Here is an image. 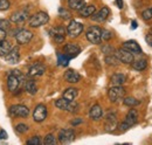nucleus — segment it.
I'll return each instance as SVG.
<instances>
[{"label": "nucleus", "mask_w": 152, "mask_h": 145, "mask_svg": "<svg viewBox=\"0 0 152 145\" xmlns=\"http://www.w3.org/2000/svg\"><path fill=\"white\" fill-rule=\"evenodd\" d=\"M49 21V15L46 13V12H37L35 14H33L29 20H28V26L32 27V28H38L41 27L43 25H46L47 22Z\"/></svg>", "instance_id": "obj_1"}, {"label": "nucleus", "mask_w": 152, "mask_h": 145, "mask_svg": "<svg viewBox=\"0 0 152 145\" xmlns=\"http://www.w3.org/2000/svg\"><path fill=\"white\" fill-rule=\"evenodd\" d=\"M86 36H87V40H88L90 43L98 45V43H101V41H102V28L98 27V26H91V27H89V29L87 31Z\"/></svg>", "instance_id": "obj_2"}, {"label": "nucleus", "mask_w": 152, "mask_h": 145, "mask_svg": "<svg viewBox=\"0 0 152 145\" xmlns=\"http://www.w3.org/2000/svg\"><path fill=\"white\" fill-rule=\"evenodd\" d=\"M55 105H56V108L64 110V111H68V112H76L78 110V104L75 101H68L63 97L55 101Z\"/></svg>", "instance_id": "obj_3"}, {"label": "nucleus", "mask_w": 152, "mask_h": 145, "mask_svg": "<svg viewBox=\"0 0 152 145\" xmlns=\"http://www.w3.org/2000/svg\"><path fill=\"white\" fill-rule=\"evenodd\" d=\"M108 96H109V100L113 103H116V102L121 101L122 98H124V96H125V89L122 86H113L108 90Z\"/></svg>", "instance_id": "obj_4"}, {"label": "nucleus", "mask_w": 152, "mask_h": 145, "mask_svg": "<svg viewBox=\"0 0 152 145\" xmlns=\"http://www.w3.org/2000/svg\"><path fill=\"white\" fill-rule=\"evenodd\" d=\"M114 55L119 60V62L125 63V64H131L134 61V57L131 52L126 51L125 48H119V49H115Z\"/></svg>", "instance_id": "obj_5"}, {"label": "nucleus", "mask_w": 152, "mask_h": 145, "mask_svg": "<svg viewBox=\"0 0 152 145\" xmlns=\"http://www.w3.org/2000/svg\"><path fill=\"white\" fill-rule=\"evenodd\" d=\"M13 35L15 36V40L19 45H26L33 39V33L28 29H25V28L17 29Z\"/></svg>", "instance_id": "obj_6"}, {"label": "nucleus", "mask_w": 152, "mask_h": 145, "mask_svg": "<svg viewBox=\"0 0 152 145\" xmlns=\"http://www.w3.org/2000/svg\"><path fill=\"white\" fill-rule=\"evenodd\" d=\"M67 31L63 26H55L49 31V35L54 40L55 43H62L66 39Z\"/></svg>", "instance_id": "obj_7"}, {"label": "nucleus", "mask_w": 152, "mask_h": 145, "mask_svg": "<svg viewBox=\"0 0 152 145\" xmlns=\"http://www.w3.org/2000/svg\"><path fill=\"white\" fill-rule=\"evenodd\" d=\"M83 23L76 21V20H72L69 22V25L67 26L66 31H67V34L70 36V37H77L82 32H83Z\"/></svg>", "instance_id": "obj_8"}, {"label": "nucleus", "mask_w": 152, "mask_h": 145, "mask_svg": "<svg viewBox=\"0 0 152 145\" xmlns=\"http://www.w3.org/2000/svg\"><path fill=\"white\" fill-rule=\"evenodd\" d=\"M22 78H25V77H18L17 75L10 72L8 76H7V89H8V91L15 92L18 90V88L20 87V83L23 82V81H21Z\"/></svg>", "instance_id": "obj_9"}, {"label": "nucleus", "mask_w": 152, "mask_h": 145, "mask_svg": "<svg viewBox=\"0 0 152 145\" xmlns=\"http://www.w3.org/2000/svg\"><path fill=\"white\" fill-rule=\"evenodd\" d=\"M10 115L13 117H27L29 115V109L23 104H15L10 108Z\"/></svg>", "instance_id": "obj_10"}, {"label": "nucleus", "mask_w": 152, "mask_h": 145, "mask_svg": "<svg viewBox=\"0 0 152 145\" xmlns=\"http://www.w3.org/2000/svg\"><path fill=\"white\" fill-rule=\"evenodd\" d=\"M75 139V132L73 129H63L58 132V142L62 144L72 143Z\"/></svg>", "instance_id": "obj_11"}, {"label": "nucleus", "mask_w": 152, "mask_h": 145, "mask_svg": "<svg viewBox=\"0 0 152 145\" xmlns=\"http://www.w3.org/2000/svg\"><path fill=\"white\" fill-rule=\"evenodd\" d=\"M46 118H47V107L45 104H38L33 111V119L38 123H41Z\"/></svg>", "instance_id": "obj_12"}, {"label": "nucleus", "mask_w": 152, "mask_h": 145, "mask_svg": "<svg viewBox=\"0 0 152 145\" xmlns=\"http://www.w3.org/2000/svg\"><path fill=\"white\" fill-rule=\"evenodd\" d=\"M5 61L10 64H15L20 60V48L19 47H12V49L4 56Z\"/></svg>", "instance_id": "obj_13"}, {"label": "nucleus", "mask_w": 152, "mask_h": 145, "mask_svg": "<svg viewBox=\"0 0 152 145\" xmlns=\"http://www.w3.org/2000/svg\"><path fill=\"white\" fill-rule=\"evenodd\" d=\"M104 127H105V131H108V132H113V131H115V130L117 129L118 122H117V116H116V114L110 112V114L107 115Z\"/></svg>", "instance_id": "obj_14"}, {"label": "nucleus", "mask_w": 152, "mask_h": 145, "mask_svg": "<svg viewBox=\"0 0 152 145\" xmlns=\"http://www.w3.org/2000/svg\"><path fill=\"white\" fill-rule=\"evenodd\" d=\"M27 20H28V13H27V11H23V10H20V11L12 13V15L10 18V21L14 22V23H23Z\"/></svg>", "instance_id": "obj_15"}, {"label": "nucleus", "mask_w": 152, "mask_h": 145, "mask_svg": "<svg viewBox=\"0 0 152 145\" xmlns=\"http://www.w3.org/2000/svg\"><path fill=\"white\" fill-rule=\"evenodd\" d=\"M109 14H110L109 7L104 6V7H102L98 12H95V13L91 15V19H93L94 21H96V22H103V21H105V20L108 19Z\"/></svg>", "instance_id": "obj_16"}, {"label": "nucleus", "mask_w": 152, "mask_h": 145, "mask_svg": "<svg viewBox=\"0 0 152 145\" xmlns=\"http://www.w3.org/2000/svg\"><path fill=\"white\" fill-rule=\"evenodd\" d=\"M80 53H81V48H80L76 43H67V45L63 47V54L69 56L70 59L77 56Z\"/></svg>", "instance_id": "obj_17"}, {"label": "nucleus", "mask_w": 152, "mask_h": 145, "mask_svg": "<svg viewBox=\"0 0 152 145\" xmlns=\"http://www.w3.org/2000/svg\"><path fill=\"white\" fill-rule=\"evenodd\" d=\"M46 72V67L43 66V64H41V63H35V64H33L31 68H29V70H28V76H31V77H40V76H42L43 74Z\"/></svg>", "instance_id": "obj_18"}, {"label": "nucleus", "mask_w": 152, "mask_h": 145, "mask_svg": "<svg viewBox=\"0 0 152 145\" xmlns=\"http://www.w3.org/2000/svg\"><path fill=\"white\" fill-rule=\"evenodd\" d=\"M123 48H125L126 51L131 52L132 54H142V48H140V46L137 43V41H134V40L125 41V42L123 43Z\"/></svg>", "instance_id": "obj_19"}, {"label": "nucleus", "mask_w": 152, "mask_h": 145, "mask_svg": "<svg viewBox=\"0 0 152 145\" xmlns=\"http://www.w3.org/2000/svg\"><path fill=\"white\" fill-rule=\"evenodd\" d=\"M137 121H138V111H137L136 109H130L129 112H128L126 116H125L124 122L131 127L132 125H134V124L137 123Z\"/></svg>", "instance_id": "obj_20"}, {"label": "nucleus", "mask_w": 152, "mask_h": 145, "mask_svg": "<svg viewBox=\"0 0 152 145\" xmlns=\"http://www.w3.org/2000/svg\"><path fill=\"white\" fill-rule=\"evenodd\" d=\"M64 80L69 83H77L81 80V75L78 72L74 70V69H68L67 72H64Z\"/></svg>", "instance_id": "obj_21"}, {"label": "nucleus", "mask_w": 152, "mask_h": 145, "mask_svg": "<svg viewBox=\"0 0 152 145\" xmlns=\"http://www.w3.org/2000/svg\"><path fill=\"white\" fill-rule=\"evenodd\" d=\"M102 116H103V109H102V107L99 104L93 105L91 109H90V111H89V117L91 119H94V121H98V119L102 118Z\"/></svg>", "instance_id": "obj_22"}, {"label": "nucleus", "mask_w": 152, "mask_h": 145, "mask_svg": "<svg viewBox=\"0 0 152 145\" xmlns=\"http://www.w3.org/2000/svg\"><path fill=\"white\" fill-rule=\"evenodd\" d=\"M95 12H96V7L94 5H84V6L78 11V14H80V17H82V18H88V17H91Z\"/></svg>", "instance_id": "obj_23"}, {"label": "nucleus", "mask_w": 152, "mask_h": 145, "mask_svg": "<svg viewBox=\"0 0 152 145\" xmlns=\"http://www.w3.org/2000/svg\"><path fill=\"white\" fill-rule=\"evenodd\" d=\"M110 81H111L113 86H122V84H124L126 82V76L124 74L117 72V74H114L110 77Z\"/></svg>", "instance_id": "obj_24"}, {"label": "nucleus", "mask_w": 152, "mask_h": 145, "mask_svg": "<svg viewBox=\"0 0 152 145\" xmlns=\"http://www.w3.org/2000/svg\"><path fill=\"white\" fill-rule=\"evenodd\" d=\"M25 90L31 95H35L38 92V86L34 80H27L25 81Z\"/></svg>", "instance_id": "obj_25"}, {"label": "nucleus", "mask_w": 152, "mask_h": 145, "mask_svg": "<svg viewBox=\"0 0 152 145\" xmlns=\"http://www.w3.org/2000/svg\"><path fill=\"white\" fill-rule=\"evenodd\" d=\"M11 49H12V45H11V42L8 40L4 39V40L0 41V56L1 57H4L5 55H7V53Z\"/></svg>", "instance_id": "obj_26"}, {"label": "nucleus", "mask_w": 152, "mask_h": 145, "mask_svg": "<svg viewBox=\"0 0 152 145\" xmlns=\"http://www.w3.org/2000/svg\"><path fill=\"white\" fill-rule=\"evenodd\" d=\"M78 96V90L76 88H68L63 92V98L68 101H75V98Z\"/></svg>", "instance_id": "obj_27"}, {"label": "nucleus", "mask_w": 152, "mask_h": 145, "mask_svg": "<svg viewBox=\"0 0 152 145\" xmlns=\"http://www.w3.org/2000/svg\"><path fill=\"white\" fill-rule=\"evenodd\" d=\"M86 5V0H68V7L74 11H80Z\"/></svg>", "instance_id": "obj_28"}, {"label": "nucleus", "mask_w": 152, "mask_h": 145, "mask_svg": "<svg viewBox=\"0 0 152 145\" xmlns=\"http://www.w3.org/2000/svg\"><path fill=\"white\" fill-rule=\"evenodd\" d=\"M132 68L134 70H137V72H142V70H144L146 67H148V62H146V60H137V61H133L132 63Z\"/></svg>", "instance_id": "obj_29"}, {"label": "nucleus", "mask_w": 152, "mask_h": 145, "mask_svg": "<svg viewBox=\"0 0 152 145\" xmlns=\"http://www.w3.org/2000/svg\"><path fill=\"white\" fill-rule=\"evenodd\" d=\"M123 103H124L126 107H130V108L137 107V105H139V104H140V102H139L138 100H136L134 97H124Z\"/></svg>", "instance_id": "obj_30"}, {"label": "nucleus", "mask_w": 152, "mask_h": 145, "mask_svg": "<svg viewBox=\"0 0 152 145\" xmlns=\"http://www.w3.org/2000/svg\"><path fill=\"white\" fill-rule=\"evenodd\" d=\"M69 60H70V57H69V56H67L66 54H60V53L57 54V62H58V64H60V66H63V67L68 66Z\"/></svg>", "instance_id": "obj_31"}, {"label": "nucleus", "mask_w": 152, "mask_h": 145, "mask_svg": "<svg viewBox=\"0 0 152 145\" xmlns=\"http://www.w3.org/2000/svg\"><path fill=\"white\" fill-rule=\"evenodd\" d=\"M104 61H105V63H107V64H109V66H117V64L119 63V60H118V59L113 54L107 55Z\"/></svg>", "instance_id": "obj_32"}, {"label": "nucleus", "mask_w": 152, "mask_h": 145, "mask_svg": "<svg viewBox=\"0 0 152 145\" xmlns=\"http://www.w3.org/2000/svg\"><path fill=\"white\" fill-rule=\"evenodd\" d=\"M56 143H57L56 138H55V136L52 135V133L47 135V136L45 137V139H43V144L45 145H55Z\"/></svg>", "instance_id": "obj_33"}, {"label": "nucleus", "mask_w": 152, "mask_h": 145, "mask_svg": "<svg viewBox=\"0 0 152 145\" xmlns=\"http://www.w3.org/2000/svg\"><path fill=\"white\" fill-rule=\"evenodd\" d=\"M58 14H60L61 18L64 19V20H69V19L72 18V13H70L68 10H64V8H62V7L58 8Z\"/></svg>", "instance_id": "obj_34"}, {"label": "nucleus", "mask_w": 152, "mask_h": 145, "mask_svg": "<svg viewBox=\"0 0 152 145\" xmlns=\"http://www.w3.org/2000/svg\"><path fill=\"white\" fill-rule=\"evenodd\" d=\"M0 28L7 32L8 29H11V21L6 19H0Z\"/></svg>", "instance_id": "obj_35"}, {"label": "nucleus", "mask_w": 152, "mask_h": 145, "mask_svg": "<svg viewBox=\"0 0 152 145\" xmlns=\"http://www.w3.org/2000/svg\"><path fill=\"white\" fill-rule=\"evenodd\" d=\"M15 131L18 133H25V132L28 131V125L27 124H23V123H20V124H18L15 127Z\"/></svg>", "instance_id": "obj_36"}, {"label": "nucleus", "mask_w": 152, "mask_h": 145, "mask_svg": "<svg viewBox=\"0 0 152 145\" xmlns=\"http://www.w3.org/2000/svg\"><path fill=\"white\" fill-rule=\"evenodd\" d=\"M142 18L145 21H149L152 19V8H148L142 13Z\"/></svg>", "instance_id": "obj_37"}, {"label": "nucleus", "mask_w": 152, "mask_h": 145, "mask_svg": "<svg viewBox=\"0 0 152 145\" xmlns=\"http://www.w3.org/2000/svg\"><path fill=\"white\" fill-rule=\"evenodd\" d=\"M102 52L105 55H111L115 53V49H114V47H111V46H109V45H105V46L102 47Z\"/></svg>", "instance_id": "obj_38"}, {"label": "nucleus", "mask_w": 152, "mask_h": 145, "mask_svg": "<svg viewBox=\"0 0 152 145\" xmlns=\"http://www.w3.org/2000/svg\"><path fill=\"white\" fill-rule=\"evenodd\" d=\"M111 37H113V34H111L110 31H108V29H102V40H103V41H109Z\"/></svg>", "instance_id": "obj_39"}, {"label": "nucleus", "mask_w": 152, "mask_h": 145, "mask_svg": "<svg viewBox=\"0 0 152 145\" xmlns=\"http://www.w3.org/2000/svg\"><path fill=\"white\" fill-rule=\"evenodd\" d=\"M11 7V2L8 0H0V11H7Z\"/></svg>", "instance_id": "obj_40"}, {"label": "nucleus", "mask_w": 152, "mask_h": 145, "mask_svg": "<svg viewBox=\"0 0 152 145\" xmlns=\"http://www.w3.org/2000/svg\"><path fill=\"white\" fill-rule=\"evenodd\" d=\"M27 144L28 145H40L41 144L40 137H39V136H34V137H32L31 139H28V141H27Z\"/></svg>", "instance_id": "obj_41"}, {"label": "nucleus", "mask_w": 152, "mask_h": 145, "mask_svg": "<svg viewBox=\"0 0 152 145\" xmlns=\"http://www.w3.org/2000/svg\"><path fill=\"white\" fill-rule=\"evenodd\" d=\"M6 36H7V32L0 28V41L4 40V39H6Z\"/></svg>", "instance_id": "obj_42"}, {"label": "nucleus", "mask_w": 152, "mask_h": 145, "mask_svg": "<svg viewBox=\"0 0 152 145\" xmlns=\"http://www.w3.org/2000/svg\"><path fill=\"white\" fill-rule=\"evenodd\" d=\"M145 40H146V42L149 43V46L152 47V34H148V35L145 36Z\"/></svg>", "instance_id": "obj_43"}, {"label": "nucleus", "mask_w": 152, "mask_h": 145, "mask_svg": "<svg viewBox=\"0 0 152 145\" xmlns=\"http://www.w3.org/2000/svg\"><path fill=\"white\" fill-rule=\"evenodd\" d=\"M0 139H7V133L5 130H0Z\"/></svg>", "instance_id": "obj_44"}, {"label": "nucleus", "mask_w": 152, "mask_h": 145, "mask_svg": "<svg viewBox=\"0 0 152 145\" xmlns=\"http://www.w3.org/2000/svg\"><path fill=\"white\" fill-rule=\"evenodd\" d=\"M115 2H116V5H117L118 8H121V10L123 8V0H116Z\"/></svg>", "instance_id": "obj_45"}, {"label": "nucleus", "mask_w": 152, "mask_h": 145, "mask_svg": "<svg viewBox=\"0 0 152 145\" xmlns=\"http://www.w3.org/2000/svg\"><path fill=\"white\" fill-rule=\"evenodd\" d=\"M80 123H82V119H81V118H78V119H76V121H73V122H72L73 125H77V124H80Z\"/></svg>", "instance_id": "obj_46"}, {"label": "nucleus", "mask_w": 152, "mask_h": 145, "mask_svg": "<svg viewBox=\"0 0 152 145\" xmlns=\"http://www.w3.org/2000/svg\"><path fill=\"white\" fill-rule=\"evenodd\" d=\"M134 28H137V21H134V20H133L132 21V29H134Z\"/></svg>", "instance_id": "obj_47"}, {"label": "nucleus", "mask_w": 152, "mask_h": 145, "mask_svg": "<svg viewBox=\"0 0 152 145\" xmlns=\"http://www.w3.org/2000/svg\"><path fill=\"white\" fill-rule=\"evenodd\" d=\"M151 34H152V27H151Z\"/></svg>", "instance_id": "obj_48"}]
</instances>
